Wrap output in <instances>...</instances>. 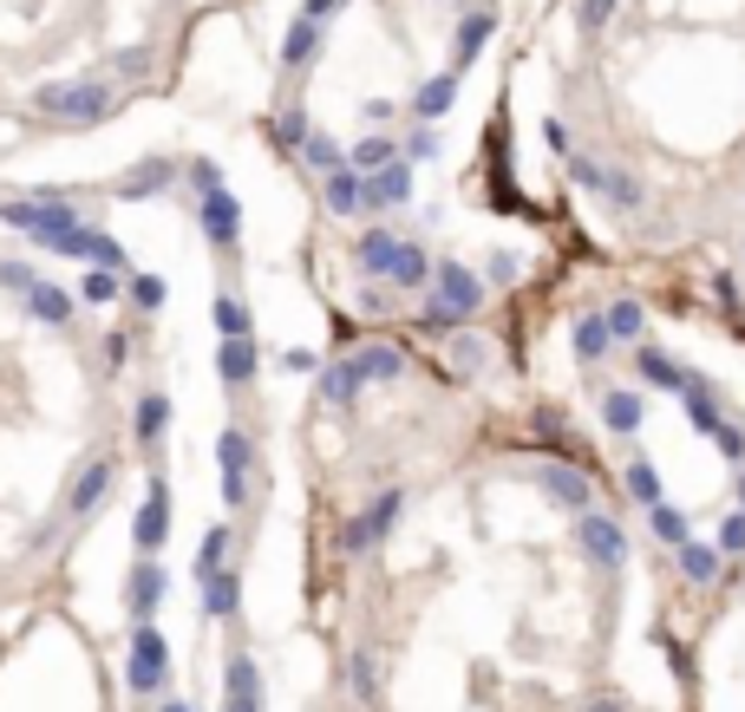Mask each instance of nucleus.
<instances>
[{
    "mask_svg": "<svg viewBox=\"0 0 745 712\" xmlns=\"http://www.w3.org/2000/svg\"><path fill=\"white\" fill-rule=\"evenodd\" d=\"M517 386L622 510L661 615L713 628L745 595V327L700 262L576 255L517 334Z\"/></svg>",
    "mask_w": 745,
    "mask_h": 712,
    "instance_id": "f257e3e1",
    "label": "nucleus"
},
{
    "mask_svg": "<svg viewBox=\"0 0 745 712\" xmlns=\"http://www.w3.org/2000/svg\"><path fill=\"white\" fill-rule=\"evenodd\" d=\"M510 170L576 255H707L745 203V0H550L510 72Z\"/></svg>",
    "mask_w": 745,
    "mask_h": 712,
    "instance_id": "f03ea898",
    "label": "nucleus"
},
{
    "mask_svg": "<svg viewBox=\"0 0 745 712\" xmlns=\"http://www.w3.org/2000/svg\"><path fill=\"white\" fill-rule=\"evenodd\" d=\"M118 105H124V98H118V85H111L105 72H85V79H46V85H33V111H39L46 124H59V131H92V124H105Z\"/></svg>",
    "mask_w": 745,
    "mask_h": 712,
    "instance_id": "7ed1b4c3",
    "label": "nucleus"
},
{
    "mask_svg": "<svg viewBox=\"0 0 745 712\" xmlns=\"http://www.w3.org/2000/svg\"><path fill=\"white\" fill-rule=\"evenodd\" d=\"M124 693L131 700H164L170 693V641L157 622L124 628Z\"/></svg>",
    "mask_w": 745,
    "mask_h": 712,
    "instance_id": "20e7f679",
    "label": "nucleus"
},
{
    "mask_svg": "<svg viewBox=\"0 0 745 712\" xmlns=\"http://www.w3.org/2000/svg\"><path fill=\"white\" fill-rule=\"evenodd\" d=\"M694 262H700L707 288L720 294V307L745 327V203H740V216H733V229H726L707 255H694Z\"/></svg>",
    "mask_w": 745,
    "mask_h": 712,
    "instance_id": "39448f33",
    "label": "nucleus"
},
{
    "mask_svg": "<svg viewBox=\"0 0 745 712\" xmlns=\"http://www.w3.org/2000/svg\"><path fill=\"white\" fill-rule=\"evenodd\" d=\"M216 491H223V510L229 517L249 510V491H255V432L236 425V419L216 432Z\"/></svg>",
    "mask_w": 745,
    "mask_h": 712,
    "instance_id": "423d86ee",
    "label": "nucleus"
},
{
    "mask_svg": "<svg viewBox=\"0 0 745 712\" xmlns=\"http://www.w3.org/2000/svg\"><path fill=\"white\" fill-rule=\"evenodd\" d=\"M111 491H118V458L111 451H85L79 464H72V478H65V523H92L105 504H111Z\"/></svg>",
    "mask_w": 745,
    "mask_h": 712,
    "instance_id": "0eeeda50",
    "label": "nucleus"
},
{
    "mask_svg": "<svg viewBox=\"0 0 745 712\" xmlns=\"http://www.w3.org/2000/svg\"><path fill=\"white\" fill-rule=\"evenodd\" d=\"M190 216L203 229V242L216 255H236L242 249V196L229 183H209V190H190Z\"/></svg>",
    "mask_w": 745,
    "mask_h": 712,
    "instance_id": "6e6552de",
    "label": "nucleus"
},
{
    "mask_svg": "<svg viewBox=\"0 0 745 712\" xmlns=\"http://www.w3.org/2000/svg\"><path fill=\"white\" fill-rule=\"evenodd\" d=\"M170 523H177L170 478L151 464V478H144V497H137V517H131V550H137V556H164V543H170Z\"/></svg>",
    "mask_w": 745,
    "mask_h": 712,
    "instance_id": "1a4fd4ad",
    "label": "nucleus"
},
{
    "mask_svg": "<svg viewBox=\"0 0 745 712\" xmlns=\"http://www.w3.org/2000/svg\"><path fill=\"white\" fill-rule=\"evenodd\" d=\"M170 425H177V406H170V393L164 386H144L137 399H131V445L157 464L164 458V445H170Z\"/></svg>",
    "mask_w": 745,
    "mask_h": 712,
    "instance_id": "9d476101",
    "label": "nucleus"
},
{
    "mask_svg": "<svg viewBox=\"0 0 745 712\" xmlns=\"http://www.w3.org/2000/svg\"><path fill=\"white\" fill-rule=\"evenodd\" d=\"M164 595H170V569H164V556H137V563L124 569V622H157Z\"/></svg>",
    "mask_w": 745,
    "mask_h": 712,
    "instance_id": "9b49d317",
    "label": "nucleus"
},
{
    "mask_svg": "<svg viewBox=\"0 0 745 712\" xmlns=\"http://www.w3.org/2000/svg\"><path fill=\"white\" fill-rule=\"evenodd\" d=\"M183 183V157H164V150H151V157H137L111 190L124 196V203H151V196H170Z\"/></svg>",
    "mask_w": 745,
    "mask_h": 712,
    "instance_id": "f8f14e48",
    "label": "nucleus"
},
{
    "mask_svg": "<svg viewBox=\"0 0 745 712\" xmlns=\"http://www.w3.org/2000/svg\"><path fill=\"white\" fill-rule=\"evenodd\" d=\"M242 615V569H216L196 582V622H236Z\"/></svg>",
    "mask_w": 745,
    "mask_h": 712,
    "instance_id": "ddd939ff",
    "label": "nucleus"
},
{
    "mask_svg": "<svg viewBox=\"0 0 745 712\" xmlns=\"http://www.w3.org/2000/svg\"><path fill=\"white\" fill-rule=\"evenodd\" d=\"M236 550H242V530L223 517V523H209L203 536H196V556H190V582H203V576H216V569H229L236 563Z\"/></svg>",
    "mask_w": 745,
    "mask_h": 712,
    "instance_id": "4468645a",
    "label": "nucleus"
},
{
    "mask_svg": "<svg viewBox=\"0 0 745 712\" xmlns=\"http://www.w3.org/2000/svg\"><path fill=\"white\" fill-rule=\"evenodd\" d=\"M20 301H26V321H39V327H72V314H79V294L59 281H33Z\"/></svg>",
    "mask_w": 745,
    "mask_h": 712,
    "instance_id": "2eb2a0df",
    "label": "nucleus"
},
{
    "mask_svg": "<svg viewBox=\"0 0 745 712\" xmlns=\"http://www.w3.org/2000/svg\"><path fill=\"white\" fill-rule=\"evenodd\" d=\"M124 301H131V314H144V321H157L164 314V301H170V281L164 275H124Z\"/></svg>",
    "mask_w": 745,
    "mask_h": 712,
    "instance_id": "dca6fc26",
    "label": "nucleus"
},
{
    "mask_svg": "<svg viewBox=\"0 0 745 712\" xmlns=\"http://www.w3.org/2000/svg\"><path fill=\"white\" fill-rule=\"evenodd\" d=\"M209 327H216V334H255V307H249V294L223 288V294L209 301Z\"/></svg>",
    "mask_w": 745,
    "mask_h": 712,
    "instance_id": "f3484780",
    "label": "nucleus"
},
{
    "mask_svg": "<svg viewBox=\"0 0 745 712\" xmlns=\"http://www.w3.org/2000/svg\"><path fill=\"white\" fill-rule=\"evenodd\" d=\"M72 294H79V307H118V301H124V275H111V268H85Z\"/></svg>",
    "mask_w": 745,
    "mask_h": 712,
    "instance_id": "a211bd4d",
    "label": "nucleus"
},
{
    "mask_svg": "<svg viewBox=\"0 0 745 712\" xmlns=\"http://www.w3.org/2000/svg\"><path fill=\"white\" fill-rule=\"evenodd\" d=\"M85 268H111V275H131V249H124L111 229H92V242H85Z\"/></svg>",
    "mask_w": 745,
    "mask_h": 712,
    "instance_id": "6ab92c4d",
    "label": "nucleus"
},
{
    "mask_svg": "<svg viewBox=\"0 0 745 712\" xmlns=\"http://www.w3.org/2000/svg\"><path fill=\"white\" fill-rule=\"evenodd\" d=\"M131 347H137V327H111V334L98 340V366H105V373H124V366H131Z\"/></svg>",
    "mask_w": 745,
    "mask_h": 712,
    "instance_id": "aec40b11",
    "label": "nucleus"
},
{
    "mask_svg": "<svg viewBox=\"0 0 745 712\" xmlns=\"http://www.w3.org/2000/svg\"><path fill=\"white\" fill-rule=\"evenodd\" d=\"M151 72V46H118L105 59V79H144Z\"/></svg>",
    "mask_w": 745,
    "mask_h": 712,
    "instance_id": "412c9836",
    "label": "nucleus"
},
{
    "mask_svg": "<svg viewBox=\"0 0 745 712\" xmlns=\"http://www.w3.org/2000/svg\"><path fill=\"white\" fill-rule=\"evenodd\" d=\"M33 281H39V275H33V262H20V255H7V262H0V294H26Z\"/></svg>",
    "mask_w": 745,
    "mask_h": 712,
    "instance_id": "4be33fe9",
    "label": "nucleus"
},
{
    "mask_svg": "<svg viewBox=\"0 0 745 712\" xmlns=\"http://www.w3.org/2000/svg\"><path fill=\"white\" fill-rule=\"evenodd\" d=\"M151 712H196V707H190L183 693H164V700H157V707H151Z\"/></svg>",
    "mask_w": 745,
    "mask_h": 712,
    "instance_id": "5701e85b",
    "label": "nucleus"
}]
</instances>
